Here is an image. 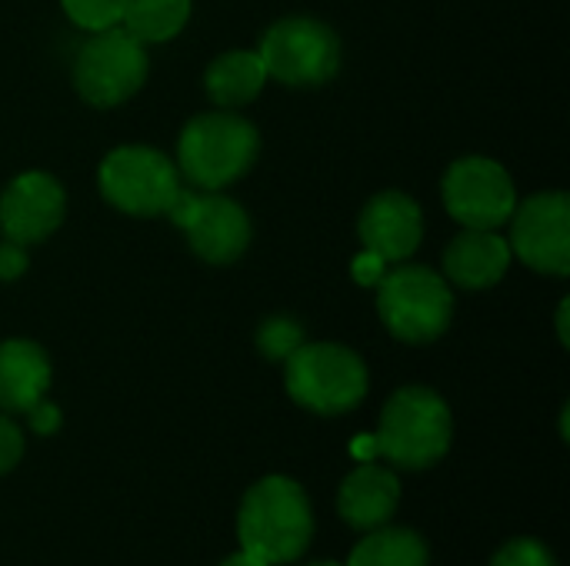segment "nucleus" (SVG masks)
<instances>
[{
	"instance_id": "obj_27",
	"label": "nucleus",
	"mask_w": 570,
	"mask_h": 566,
	"mask_svg": "<svg viewBox=\"0 0 570 566\" xmlns=\"http://www.w3.org/2000/svg\"><path fill=\"white\" fill-rule=\"evenodd\" d=\"M220 566H271V564H264L261 557H254V554H247V550H237V554L224 557Z\"/></svg>"
},
{
	"instance_id": "obj_14",
	"label": "nucleus",
	"mask_w": 570,
	"mask_h": 566,
	"mask_svg": "<svg viewBox=\"0 0 570 566\" xmlns=\"http://www.w3.org/2000/svg\"><path fill=\"white\" fill-rule=\"evenodd\" d=\"M401 504V480L394 470H384L377 464H364L351 470L337 490V510L341 520L361 534L377 530L391 524Z\"/></svg>"
},
{
	"instance_id": "obj_29",
	"label": "nucleus",
	"mask_w": 570,
	"mask_h": 566,
	"mask_svg": "<svg viewBox=\"0 0 570 566\" xmlns=\"http://www.w3.org/2000/svg\"><path fill=\"white\" fill-rule=\"evenodd\" d=\"M304 566H344V564H334V560H314V564H304Z\"/></svg>"
},
{
	"instance_id": "obj_7",
	"label": "nucleus",
	"mask_w": 570,
	"mask_h": 566,
	"mask_svg": "<svg viewBox=\"0 0 570 566\" xmlns=\"http://www.w3.org/2000/svg\"><path fill=\"white\" fill-rule=\"evenodd\" d=\"M100 193L130 217H160L180 193L177 167L154 147H117L100 163Z\"/></svg>"
},
{
	"instance_id": "obj_16",
	"label": "nucleus",
	"mask_w": 570,
	"mask_h": 566,
	"mask_svg": "<svg viewBox=\"0 0 570 566\" xmlns=\"http://www.w3.org/2000/svg\"><path fill=\"white\" fill-rule=\"evenodd\" d=\"M50 387V360L33 340L0 344V410L27 414Z\"/></svg>"
},
{
	"instance_id": "obj_9",
	"label": "nucleus",
	"mask_w": 570,
	"mask_h": 566,
	"mask_svg": "<svg viewBox=\"0 0 570 566\" xmlns=\"http://www.w3.org/2000/svg\"><path fill=\"white\" fill-rule=\"evenodd\" d=\"M444 207L468 230H494L511 220L518 190L491 157H461L444 173Z\"/></svg>"
},
{
	"instance_id": "obj_28",
	"label": "nucleus",
	"mask_w": 570,
	"mask_h": 566,
	"mask_svg": "<svg viewBox=\"0 0 570 566\" xmlns=\"http://www.w3.org/2000/svg\"><path fill=\"white\" fill-rule=\"evenodd\" d=\"M558 334H561V344L568 347L570 337H568V300L561 304V310H558Z\"/></svg>"
},
{
	"instance_id": "obj_24",
	"label": "nucleus",
	"mask_w": 570,
	"mask_h": 566,
	"mask_svg": "<svg viewBox=\"0 0 570 566\" xmlns=\"http://www.w3.org/2000/svg\"><path fill=\"white\" fill-rule=\"evenodd\" d=\"M351 274H354V280H357V284H364V287H377V284H381V277L387 274V264H384L377 254L364 250V254L351 264Z\"/></svg>"
},
{
	"instance_id": "obj_13",
	"label": "nucleus",
	"mask_w": 570,
	"mask_h": 566,
	"mask_svg": "<svg viewBox=\"0 0 570 566\" xmlns=\"http://www.w3.org/2000/svg\"><path fill=\"white\" fill-rule=\"evenodd\" d=\"M357 234H361L364 250L377 254L384 264H401L421 247L424 217H421V207L407 193L384 190L367 200L357 220Z\"/></svg>"
},
{
	"instance_id": "obj_8",
	"label": "nucleus",
	"mask_w": 570,
	"mask_h": 566,
	"mask_svg": "<svg viewBox=\"0 0 570 566\" xmlns=\"http://www.w3.org/2000/svg\"><path fill=\"white\" fill-rule=\"evenodd\" d=\"M261 60L267 77L287 87L327 83L341 67L337 33L314 17H284L261 40Z\"/></svg>"
},
{
	"instance_id": "obj_3",
	"label": "nucleus",
	"mask_w": 570,
	"mask_h": 566,
	"mask_svg": "<svg viewBox=\"0 0 570 566\" xmlns=\"http://www.w3.org/2000/svg\"><path fill=\"white\" fill-rule=\"evenodd\" d=\"M257 147L261 137L250 120L230 110H214L194 117L184 127L177 143V163L194 187L220 190L254 167Z\"/></svg>"
},
{
	"instance_id": "obj_26",
	"label": "nucleus",
	"mask_w": 570,
	"mask_h": 566,
	"mask_svg": "<svg viewBox=\"0 0 570 566\" xmlns=\"http://www.w3.org/2000/svg\"><path fill=\"white\" fill-rule=\"evenodd\" d=\"M27 414H30V427H33L37 434H53V430L60 427V410H57L53 404H47V400L33 404Z\"/></svg>"
},
{
	"instance_id": "obj_20",
	"label": "nucleus",
	"mask_w": 570,
	"mask_h": 566,
	"mask_svg": "<svg viewBox=\"0 0 570 566\" xmlns=\"http://www.w3.org/2000/svg\"><path fill=\"white\" fill-rule=\"evenodd\" d=\"M304 344V327L294 317H271L257 330V347L267 360H287Z\"/></svg>"
},
{
	"instance_id": "obj_12",
	"label": "nucleus",
	"mask_w": 570,
	"mask_h": 566,
	"mask_svg": "<svg viewBox=\"0 0 570 566\" xmlns=\"http://www.w3.org/2000/svg\"><path fill=\"white\" fill-rule=\"evenodd\" d=\"M63 210H67V193L57 177L40 170L20 173L0 193L3 240H13L20 247L40 244L63 224Z\"/></svg>"
},
{
	"instance_id": "obj_4",
	"label": "nucleus",
	"mask_w": 570,
	"mask_h": 566,
	"mask_svg": "<svg viewBox=\"0 0 570 566\" xmlns=\"http://www.w3.org/2000/svg\"><path fill=\"white\" fill-rule=\"evenodd\" d=\"M284 384L304 410L341 417L367 397V367L344 344H301L287 357Z\"/></svg>"
},
{
	"instance_id": "obj_15",
	"label": "nucleus",
	"mask_w": 570,
	"mask_h": 566,
	"mask_svg": "<svg viewBox=\"0 0 570 566\" xmlns=\"http://www.w3.org/2000/svg\"><path fill=\"white\" fill-rule=\"evenodd\" d=\"M511 247L494 230H464L444 250V274L464 290L494 287L511 267Z\"/></svg>"
},
{
	"instance_id": "obj_6",
	"label": "nucleus",
	"mask_w": 570,
	"mask_h": 566,
	"mask_svg": "<svg viewBox=\"0 0 570 566\" xmlns=\"http://www.w3.org/2000/svg\"><path fill=\"white\" fill-rule=\"evenodd\" d=\"M147 80V50L120 23L90 33L73 60V87L90 107H117Z\"/></svg>"
},
{
	"instance_id": "obj_17",
	"label": "nucleus",
	"mask_w": 570,
	"mask_h": 566,
	"mask_svg": "<svg viewBox=\"0 0 570 566\" xmlns=\"http://www.w3.org/2000/svg\"><path fill=\"white\" fill-rule=\"evenodd\" d=\"M264 83H267V70H264V60L257 50H227V53L214 57L204 73L207 97L220 110L250 103Z\"/></svg>"
},
{
	"instance_id": "obj_23",
	"label": "nucleus",
	"mask_w": 570,
	"mask_h": 566,
	"mask_svg": "<svg viewBox=\"0 0 570 566\" xmlns=\"http://www.w3.org/2000/svg\"><path fill=\"white\" fill-rule=\"evenodd\" d=\"M20 457H23V434L10 417L0 414V477L10 474L20 464Z\"/></svg>"
},
{
	"instance_id": "obj_18",
	"label": "nucleus",
	"mask_w": 570,
	"mask_h": 566,
	"mask_svg": "<svg viewBox=\"0 0 570 566\" xmlns=\"http://www.w3.org/2000/svg\"><path fill=\"white\" fill-rule=\"evenodd\" d=\"M344 566H431V550L421 534L407 527H377L351 550Z\"/></svg>"
},
{
	"instance_id": "obj_22",
	"label": "nucleus",
	"mask_w": 570,
	"mask_h": 566,
	"mask_svg": "<svg viewBox=\"0 0 570 566\" xmlns=\"http://www.w3.org/2000/svg\"><path fill=\"white\" fill-rule=\"evenodd\" d=\"M491 566H558L554 554L541 544V540H531V537H518L511 544H504Z\"/></svg>"
},
{
	"instance_id": "obj_1",
	"label": "nucleus",
	"mask_w": 570,
	"mask_h": 566,
	"mask_svg": "<svg viewBox=\"0 0 570 566\" xmlns=\"http://www.w3.org/2000/svg\"><path fill=\"white\" fill-rule=\"evenodd\" d=\"M240 550L261 557L264 564H294L314 540V510L304 487L291 477L257 480L237 510Z\"/></svg>"
},
{
	"instance_id": "obj_19",
	"label": "nucleus",
	"mask_w": 570,
	"mask_h": 566,
	"mask_svg": "<svg viewBox=\"0 0 570 566\" xmlns=\"http://www.w3.org/2000/svg\"><path fill=\"white\" fill-rule=\"evenodd\" d=\"M190 17V0H127L120 27L140 43H160L184 30Z\"/></svg>"
},
{
	"instance_id": "obj_25",
	"label": "nucleus",
	"mask_w": 570,
	"mask_h": 566,
	"mask_svg": "<svg viewBox=\"0 0 570 566\" xmlns=\"http://www.w3.org/2000/svg\"><path fill=\"white\" fill-rule=\"evenodd\" d=\"M27 270V247L3 240L0 244V280H17Z\"/></svg>"
},
{
	"instance_id": "obj_21",
	"label": "nucleus",
	"mask_w": 570,
	"mask_h": 566,
	"mask_svg": "<svg viewBox=\"0 0 570 566\" xmlns=\"http://www.w3.org/2000/svg\"><path fill=\"white\" fill-rule=\"evenodd\" d=\"M67 17L80 27V30H107V27H117L120 17H124V7L127 0H60Z\"/></svg>"
},
{
	"instance_id": "obj_5",
	"label": "nucleus",
	"mask_w": 570,
	"mask_h": 566,
	"mask_svg": "<svg viewBox=\"0 0 570 566\" xmlns=\"http://www.w3.org/2000/svg\"><path fill=\"white\" fill-rule=\"evenodd\" d=\"M377 314L397 340L431 344L451 327L454 297L431 267H397L377 284Z\"/></svg>"
},
{
	"instance_id": "obj_10",
	"label": "nucleus",
	"mask_w": 570,
	"mask_h": 566,
	"mask_svg": "<svg viewBox=\"0 0 570 566\" xmlns=\"http://www.w3.org/2000/svg\"><path fill=\"white\" fill-rule=\"evenodd\" d=\"M167 214L187 234L190 250L207 264H234L250 244V217L244 207L214 190H180Z\"/></svg>"
},
{
	"instance_id": "obj_2",
	"label": "nucleus",
	"mask_w": 570,
	"mask_h": 566,
	"mask_svg": "<svg viewBox=\"0 0 570 566\" xmlns=\"http://www.w3.org/2000/svg\"><path fill=\"white\" fill-rule=\"evenodd\" d=\"M454 420L431 387H401L381 410L374 450L401 470H428L451 450Z\"/></svg>"
},
{
	"instance_id": "obj_11",
	"label": "nucleus",
	"mask_w": 570,
	"mask_h": 566,
	"mask_svg": "<svg viewBox=\"0 0 570 566\" xmlns=\"http://www.w3.org/2000/svg\"><path fill=\"white\" fill-rule=\"evenodd\" d=\"M511 254L531 270L568 277L570 274V200L561 190L528 197L511 214Z\"/></svg>"
}]
</instances>
